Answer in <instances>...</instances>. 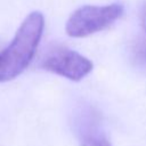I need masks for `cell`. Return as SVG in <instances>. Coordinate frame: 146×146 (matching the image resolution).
I'll list each match as a JSON object with an SVG mask.
<instances>
[{"label":"cell","instance_id":"obj_1","mask_svg":"<svg viewBox=\"0 0 146 146\" xmlns=\"http://www.w3.org/2000/svg\"><path fill=\"white\" fill-rule=\"evenodd\" d=\"M44 29L40 11L30 13L22 22L11 42L0 51V82L17 78L32 62Z\"/></svg>","mask_w":146,"mask_h":146},{"label":"cell","instance_id":"obj_2","mask_svg":"<svg viewBox=\"0 0 146 146\" xmlns=\"http://www.w3.org/2000/svg\"><path fill=\"white\" fill-rule=\"evenodd\" d=\"M123 10V6L117 2L105 6H82L71 14L65 31L72 38L89 36L110 27L122 16Z\"/></svg>","mask_w":146,"mask_h":146},{"label":"cell","instance_id":"obj_3","mask_svg":"<svg viewBox=\"0 0 146 146\" xmlns=\"http://www.w3.org/2000/svg\"><path fill=\"white\" fill-rule=\"evenodd\" d=\"M40 67L71 81H80L92 71L94 64L78 51L62 44H56L44 52Z\"/></svg>","mask_w":146,"mask_h":146},{"label":"cell","instance_id":"obj_4","mask_svg":"<svg viewBox=\"0 0 146 146\" xmlns=\"http://www.w3.org/2000/svg\"><path fill=\"white\" fill-rule=\"evenodd\" d=\"M75 129L81 146H112L102 130L97 114L90 108L81 110L78 113Z\"/></svg>","mask_w":146,"mask_h":146},{"label":"cell","instance_id":"obj_5","mask_svg":"<svg viewBox=\"0 0 146 146\" xmlns=\"http://www.w3.org/2000/svg\"><path fill=\"white\" fill-rule=\"evenodd\" d=\"M132 60L137 66L146 70V38H139L131 48Z\"/></svg>","mask_w":146,"mask_h":146},{"label":"cell","instance_id":"obj_6","mask_svg":"<svg viewBox=\"0 0 146 146\" xmlns=\"http://www.w3.org/2000/svg\"><path fill=\"white\" fill-rule=\"evenodd\" d=\"M141 24H143L144 30L146 31V3L144 5L143 11H141Z\"/></svg>","mask_w":146,"mask_h":146}]
</instances>
